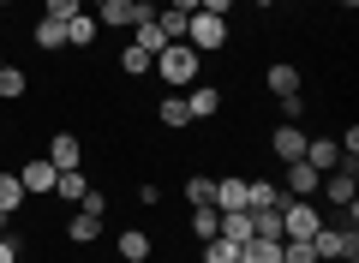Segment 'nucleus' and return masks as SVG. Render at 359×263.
<instances>
[{
    "mask_svg": "<svg viewBox=\"0 0 359 263\" xmlns=\"http://www.w3.org/2000/svg\"><path fill=\"white\" fill-rule=\"evenodd\" d=\"M318 191H330V203H341V210H353V198H359V186H353V162H347V168H330Z\"/></svg>",
    "mask_w": 359,
    "mask_h": 263,
    "instance_id": "obj_7",
    "label": "nucleus"
},
{
    "mask_svg": "<svg viewBox=\"0 0 359 263\" xmlns=\"http://www.w3.org/2000/svg\"><path fill=\"white\" fill-rule=\"evenodd\" d=\"M198 60H204V54H198L192 42H168L150 66H156V78H162V84H192V78H198Z\"/></svg>",
    "mask_w": 359,
    "mask_h": 263,
    "instance_id": "obj_1",
    "label": "nucleus"
},
{
    "mask_svg": "<svg viewBox=\"0 0 359 263\" xmlns=\"http://www.w3.org/2000/svg\"><path fill=\"white\" fill-rule=\"evenodd\" d=\"M0 96H6V102L25 96V72H18V66H0Z\"/></svg>",
    "mask_w": 359,
    "mask_h": 263,
    "instance_id": "obj_32",
    "label": "nucleus"
},
{
    "mask_svg": "<svg viewBox=\"0 0 359 263\" xmlns=\"http://www.w3.org/2000/svg\"><path fill=\"white\" fill-rule=\"evenodd\" d=\"M54 191H60V198H66V203H78V198H84V191H90V186H84V174H78V168H66V174H60V180H54Z\"/></svg>",
    "mask_w": 359,
    "mask_h": 263,
    "instance_id": "obj_29",
    "label": "nucleus"
},
{
    "mask_svg": "<svg viewBox=\"0 0 359 263\" xmlns=\"http://www.w3.org/2000/svg\"><path fill=\"white\" fill-rule=\"evenodd\" d=\"M240 263H282V239H245L240 245Z\"/></svg>",
    "mask_w": 359,
    "mask_h": 263,
    "instance_id": "obj_14",
    "label": "nucleus"
},
{
    "mask_svg": "<svg viewBox=\"0 0 359 263\" xmlns=\"http://www.w3.org/2000/svg\"><path fill=\"white\" fill-rule=\"evenodd\" d=\"M269 150H276V162H299V156H306V132H299V126H282V132L269 138Z\"/></svg>",
    "mask_w": 359,
    "mask_h": 263,
    "instance_id": "obj_11",
    "label": "nucleus"
},
{
    "mask_svg": "<svg viewBox=\"0 0 359 263\" xmlns=\"http://www.w3.org/2000/svg\"><path fill=\"white\" fill-rule=\"evenodd\" d=\"M198 13H216V18H228V13H233V0H198Z\"/></svg>",
    "mask_w": 359,
    "mask_h": 263,
    "instance_id": "obj_36",
    "label": "nucleus"
},
{
    "mask_svg": "<svg viewBox=\"0 0 359 263\" xmlns=\"http://www.w3.org/2000/svg\"><path fill=\"white\" fill-rule=\"evenodd\" d=\"M18 210H25V186H18V174H0V215L13 222Z\"/></svg>",
    "mask_w": 359,
    "mask_h": 263,
    "instance_id": "obj_17",
    "label": "nucleus"
},
{
    "mask_svg": "<svg viewBox=\"0 0 359 263\" xmlns=\"http://www.w3.org/2000/svg\"><path fill=\"white\" fill-rule=\"evenodd\" d=\"M269 6H282V0H269Z\"/></svg>",
    "mask_w": 359,
    "mask_h": 263,
    "instance_id": "obj_44",
    "label": "nucleus"
},
{
    "mask_svg": "<svg viewBox=\"0 0 359 263\" xmlns=\"http://www.w3.org/2000/svg\"><path fill=\"white\" fill-rule=\"evenodd\" d=\"M192 227H198V239H216V234H222V210H216V203H198V210H192Z\"/></svg>",
    "mask_w": 359,
    "mask_h": 263,
    "instance_id": "obj_25",
    "label": "nucleus"
},
{
    "mask_svg": "<svg viewBox=\"0 0 359 263\" xmlns=\"http://www.w3.org/2000/svg\"><path fill=\"white\" fill-rule=\"evenodd\" d=\"M168 6H174V13H198V0H168Z\"/></svg>",
    "mask_w": 359,
    "mask_h": 263,
    "instance_id": "obj_38",
    "label": "nucleus"
},
{
    "mask_svg": "<svg viewBox=\"0 0 359 263\" xmlns=\"http://www.w3.org/2000/svg\"><path fill=\"white\" fill-rule=\"evenodd\" d=\"M186 42H192L198 54L228 48V18H216V13H192V18H186Z\"/></svg>",
    "mask_w": 359,
    "mask_h": 263,
    "instance_id": "obj_2",
    "label": "nucleus"
},
{
    "mask_svg": "<svg viewBox=\"0 0 359 263\" xmlns=\"http://www.w3.org/2000/svg\"><path fill=\"white\" fill-rule=\"evenodd\" d=\"M186 114H192V120H210V114H222V90H210V84H198L192 96H186Z\"/></svg>",
    "mask_w": 359,
    "mask_h": 263,
    "instance_id": "obj_16",
    "label": "nucleus"
},
{
    "mask_svg": "<svg viewBox=\"0 0 359 263\" xmlns=\"http://www.w3.org/2000/svg\"><path fill=\"white\" fill-rule=\"evenodd\" d=\"M54 180H60V168H54L48 156H36V162H25V168H18V186H25V198H48V191H54Z\"/></svg>",
    "mask_w": 359,
    "mask_h": 263,
    "instance_id": "obj_6",
    "label": "nucleus"
},
{
    "mask_svg": "<svg viewBox=\"0 0 359 263\" xmlns=\"http://www.w3.org/2000/svg\"><path fill=\"white\" fill-rule=\"evenodd\" d=\"M210 198H216V180H204V174L186 180V203H192V210H198V203H210Z\"/></svg>",
    "mask_w": 359,
    "mask_h": 263,
    "instance_id": "obj_31",
    "label": "nucleus"
},
{
    "mask_svg": "<svg viewBox=\"0 0 359 263\" xmlns=\"http://www.w3.org/2000/svg\"><path fill=\"white\" fill-rule=\"evenodd\" d=\"M341 6H347V13H353V6H359V0H341Z\"/></svg>",
    "mask_w": 359,
    "mask_h": 263,
    "instance_id": "obj_41",
    "label": "nucleus"
},
{
    "mask_svg": "<svg viewBox=\"0 0 359 263\" xmlns=\"http://www.w3.org/2000/svg\"><path fill=\"white\" fill-rule=\"evenodd\" d=\"M156 120H162L168 132H180V126H192V114H186V96H162V108H156Z\"/></svg>",
    "mask_w": 359,
    "mask_h": 263,
    "instance_id": "obj_18",
    "label": "nucleus"
},
{
    "mask_svg": "<svg viewBox=\"0 0 359 263\" xmlns=\"http://www.w3.org/2000/svg\"><path fill=\"white\" fill-rule=\"evenodd\" d=\"M210 203H216L222 215L228 210H252V191H245V180H216V198Z\"/></svg>",
    "mask_w": 359,
    "mask_h": 263,
    "instance_id": "obj_9",
    "label": "nucleus"
},
{
    "mask_svg": "<svg viewBox=\"0 0 359 263\" xmlns=\"http://www.w3.org/2000/svg\"><path fill=\"white\" fill-rule=\"evenodd\" d=\"M282 263H318L311 239H282Z\"/></svg>",
    "mask_w": 359,
    "mask_h": 263,
    "instance_id": "obj_30",
    "label": "nucleus"
},
{
    "mask_svg": "<svg viewBox=\"0 0 359 263\" xmlns=\"http://www.w3.org/2000/svg\"><path fill=\"white\" fill-rule=\"evenodd\" d=\"M204 263H240V245H233V239H204Z\"/></svg>",
    "mask_w": 359,
    "mask_h": 263,
    "instance_id": "obj_27",
    "label": "nucleus"
},
{
    "mask_svg": "<svg viewBox=\"0 0 359 263\" xmlns=\"http://www.w3.org/2000/svg\"><path fill=\"white\" fill-rule=\"evenodd\" d=\"M30 42H36V48H48V54H54V48H60V42H66V25H60V18H42V25L30 30Z\"/></svg>",
    "mask_w": 359,
    "mask_h": 263,
    "instance_id": "obj_24",
    "label": "nucleus"
},
{
    "mask_svg": "<svg viewBox=\"0 0 359 263\" xmlns=\"http://www.w3.org/2000/svg\"><path fill=\"white\" fill-rule=\"evenodd\" d=\"M78 210H90V215H102V210H108V198H102V191H96V186H90L84 198H78Z\"/></svg>",
    "mask_w": 359,
    "mask_h": 263,
    "instance_id": "obj_35",
    "label": "nucleus"
},
{
    "mask_svg": "<svg viewBox=\"0 0 359 263\" xmlns=\"http://www.w3.org/2000/svg\"><path fill=\"white\" fill-rule=\"evenodd\" d=\"M102 6H108V0H84V13H102Z\"/></svg>",
    "mask_w": 359,
    "mask_h": 263,
    "instance_id": "obj_39",
    "label": "nucleus"
},
{
    "mask_svg": "<svg viewBox=\"0 0 359 263\" xmlns=\"http://www.w3.org/2000/svg\"><path fill=\"white\" fill-rule=\"evenodd\" d=\"M0 263H18V245H13V239H0Z\"/></svg>",
    "mask_w": 359,
    "mask_h": 263,
    "instance_id": "obj_37",
    "label": "nucleus"
},
{
    "mask_svg": "<svg viewBox=\"0 0 359 263\" xmlns=\"http://www.w3.org/2000/svg\"><path fill=\"white\" fill-rule=\"evenodd\" d=\"M222 239L245 245V239H252V210H228V215H222Z\"/></svg>",
    "mask_w": 359,
    "mask_h": 263,
    "instance_id": "obj_19",
    "label": "nucleus"
},
{
    "mask_svg": "<svg viewBox=\"0 0 359 263\" xmlns=\"http://www.w3.org/2000/svg\"><path fill=\"white\" fill-rule=\"evenodd\" d=\"M72 13H84V0H42V18H72Z\"/></svg>",
    "mask_w": 359,
    "mask_h": 263,
    "instance_id": "obj_33",
    "label": "nucleus"
},
{
    "mask_svg": "<svg viewBox=\"0 0 359 263\" xmlns=\"http://www.w3.org/2000/svg\"><path fill=\"white\" fill-rule=\"evenodd\" d=\"M335 263H359V257H335Z\"/></svg>",
    "mask_w": 359,
    "mask_h": 263,
    "instance_id": "obj_42",
    "label": "nucleus"
},
{
    "mask_svg": "<svg viewBox=\"0 0 359 263\" xmlns=\"http://www.w3.org/2000/svg\"><path fill=\"white\" fill-rule=\"evenodd\" d=\"M0 6H13V0H0Z\"/></svg>",
    "mask_w": 359,
    "mask_h": 263,
    "instance_id": "obj_43",
    "label": "nucleus"
},
{
    "mask_svg": "<svg viewBox=\"0 0 359 263\" xmlns=\"http://www.w3.org/2000/svg\"><path fill=\"white\" fill-rule=\"evenodd\" d=\"M66 234H72V239H78V245H90V239L102 234V215H90V210H78V215H72V222H66Z\"/></svg>",
    "mask_w": 359,
    "mask_h": 263,
    "instance_id": "obj_22",
    "label": "nucleus"
},
{
    "mask_svg": "<svg viewBox=\"0 0 359 263\" xmlns=\"http://www.w3.org/2000/svg\"><path fill=\"white\" fill-rule=\"evenodd\" d=\"M276 102H282V120L299 126V108H306V102H299V90H294V96H276Z\"/></svg>",
    "mask_w": 359,
    "mask_h": 263,
    "instance_id": "obj_34",
    "label": "nucleus"
},
{
    "mask_svg": "<svg viewBox=\"0 0 359 263\" xmlns=\"http://www.w3.org/2000/svg\"><path fill=\"white\" fill-rule=\"evenodd\" d=\"M299 162H311L318 174H330V168H341V150H335V138H306V156Z\"/></svg>",
    "mask_w": 359,
    "mask_h": 263,
    "instance_id": "obj_10",
    "label": "nucleus"
},
{
    "mask_svg": "<svg viewBox=\"0 0 359 263\" xmlns=\"http://www.w3.org/2000/svg\"><path fill=\"white\" fill-rule=\"evenodd\" d=\"M96 30H102V25H96V13H72V18H66V42H72V48H90Z\"/></svg>",
    "mask_w": 359,
    "mask_h": 263,
    "instance_id": "obj_15",
    "label": "nucleus"
},
{
    "mask_svg": "<svg viewBox=\"0 0 359 263\" xmlns=\"http://www.w3.org/2000/svg\"><path fill=\"white\" fill-rule=\"evenodd\" d=\"M245 191H252V210H282L287 203V191L276 180H245Z\"/></svg>",
    "mask_w": 359,
    "mask_h": 263,
    "instance_id": "obj_13",
    "label": "nucleus"
},
{
    "mask_svg": "<svg viewBox=\"0 0 359 263\" xmlns=\"http://www.w3.org/2000/svg\"><path fill=\"white\" fill-rule=\"evenodd\" d=\"M150 13H156L150 0H108L102 13H96V25H108V30H132L138 18H150Z\"/></svg>",
    "mask_w": 359,
    "mask_h": 263,
    "instance_id": "obj_5",
    "label": "nucleus"
},
{
    "mask_svg": "<svg viewBox=\"0 0 359 263\" xmlns=\"http://www.w3.org/2000/svg\"><path fill=\"white\" fill-rule=\"evenodd\" d=\"M269 90H276V96H294V90H299V66L276 60V66H269Z\"/></svg>",
    "mask_w": 359,
    "mask_h": 263,
    "instance_id": "obj_21",
    "label": "nucleus"
},
{
    "mask_svg": "<svg viewBox=\"0 0 359 263\" xmlns=\"http://www.w3.org/2000/svg\"><path fill=\"white\" fill-rule=\"evenodd\" d=\"M318 186H323V174H318L311 162H287V180H282V191H287V198H311Z\"/></svg>",
    "mask_w": 359,
    "mask_h": 263,
    "instance_id": "obj_8",
    "label": "nucleus"
},
{
    "mask_svg": "<svg viewBox=\"0 0 359 263\" xmlns=\"http://www.w3.org/2000/svg\"><path fill=\"white\" fill-rule=\"evenodd\" d=\"M252 234L257 239H282V210H252Z\"/></svg>",
    "mask_w": 359,
    "mask_h": 263,
    "instance_id": "obj_26",
    "label": "nucleus"
},
{
    "mask_svg": "<svg viewBox=\"0 0 359 263\" xmlns=\"http://www.w3.org/2000/svg\"><path fill=\"white\" fill-rule=\"evenodd\" d=\"M120 257H126V263H144V257H150V234L126 227V234H120Z\"/></svg>",
    "mask_w": 359,
    "mask_h": 263,
    "instance_id": "obj_23",
    "label": "nucleus"
},
{
    "mask_svg": "<svg viewBox=\"0 0 359 263\" xmlns=\"http://www.w3.org/2000/svg\"><path fill=\"white\" fill-rule=\"evenodd\" d=\"M323 227V215L311 210V198H287L282 203V239H311Z\"/></svg>",
    "mask_w": 359,
    "mask_h": 263,
    "instance_id": "obj_4",
    "label": "nucleus"
},
{
    "mask_svg": "<svg viewBox=\"0 0 359 263\" xmlns=\"http://www.w3.org/2000/svg\"><path fill=\"white\" fill-rule=\"evenodd\" d=\"M311 251H318V263L359 257V234H353V227H318V234H311Z\"/></svg>",
    "mask_w": 359,
    "mask_h": 263,
    "instance_id": "obj_3",
    "label": "nucleus"
},
{
    "mask_svg": "<svg viewBox=\"0 0 359 263\" xmlns=\"http://www.w3.org/2000/svg\"><path fill=\"white\" fill-rule=\"evenodd\" d=\"M186 18H192V13H174V6H162V13H156V30H162V42H186Z\"/></svg>",
    "mask_w": 359,
    "mask_h": 263,
    "instance_id": "obj_20",
    "label": "nucleus"
},
{
    "mask_svg": "<svg viewBox=\"0 0 359 263\" xmlns=\"http://www.w3.org/2000/svg\"><path fill=\"white\" fill-rule=\"evenodd\" d=\"M48 162L60 168V174H66V168H78V162H84V150H78V138H72V132H54V144H48Z\"/></svg>",
    "mask_w": 359,
    "mask_h": 263,
    "instance_id": "obj_12",
    "label": "nucleus"
},
{
    "mask_svg": "<svg viewBox=\"0 0 359 263\" xmlns=\"http://www.w3.org/2000/svg\"><path fill=\"white\" fill-rule=\"evenodd\" d=\"M233 6H269V0H233Z\"/></svg>",
    "mask_w": 359,
    "mask_h": 263,
    "instance_id": "obj_40",
    "label": "nucleus"
},
{
    "mask_svg": "<svg viewBox=\"0 0 359 263\" xmlns=\"http://www.w3.org/2000/svg\"><path fill=\"white\" fill-rule=\"evenodd\" d=\"M120 72H132V78H144V72H150V54H144L138 42H126V48H120Z\"/></svg>",
    "mask_w": 359,
    "mask_h": 263,
    "instance_id": "obj_28",
    "label": "nucleus"
}]
</instances>
